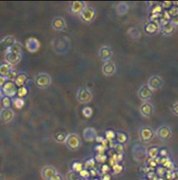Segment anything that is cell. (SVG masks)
I'll use <instances>...</instances> for the list:
<instances>
[{
  "mask_svg": "<svg viewBox=\"0 0 178 180\" xmlns=\"http://www.w3.org/2000/svg\"><path fill=\"white\" fill-rule=\"evenodd\" d=\"M159 28L160 27H159V26H157L155 23L153 22V23H149V24H147V25L145 26L144 30L147 33L153 34V33H156L157 30H158Z\"/></svg>",
  "mask_w": 178,
  "mask_h": 180,
  "instance_id": "obj_12",
  "label": "cell"
},
{
  "mask_svg": "<svg viewBox=\"0 0 178 180\" xmlns=\"http://www.w3.org/2000/svg\"><path fill=\"white\" fill-rule=\"evenodd\" d=\"M153 94V90L148 86H143L140 88L138 91V96L143 100H147L151 97Z\"/></svg>",
  "mask_w": 178,
  "mask_h": 180,
  "instance_id": "obj_6",
  "label": "cell"
},
{
  "mask_svg": "<svg viewBox=\"0 0 178 180\" xmlns=\"http://www.w3.org/2000/svg\"><path fill=\"white\" fill-rule=\"evenodd\" d=\"M105 136H106V139L111 141V140H112L113 138L115 137V134L113 131H111V130H109V131L106 132Z\"/></svg>",
  "mask_w": 178,
  "mask_h": 180,
  "instance_id": "obj_25",
  "label": "cell"
},
{
  "mask_svg": "<svg viewBox=\"0 0 178 180\" xmlns=\"http://www.w3.org/2000/svg\"><path fill=\"white\" fill-rule=\"evenodd\" d=\"M141 112L144 117H149L153 112L152 105L147 102L144 103L141 106Z\"/></svg>",
  "mask_w": 178,
  "mask_h": 180,
  "instance_id": "obj_7",
  "label": "cell"
},
{
  "mask_svg": "<svg viewBox=\"0 0 178 180\" xmlns=\"http://www.w3.org/2000/svg\"><path fill=\"white\" fill-rule=\"evenodd\" d=\"M128 9V5L126 3H122L120 4H119L118 6H117V13H118L119 14H126V12H127Z\"/></svg>",
  "mask_w": 178,
  "mask_h": 180,
  "instance_id": "obj_15",
  "label": "cell"
},
{
  "mask_svg": "<svg viewBox=\"0 0 178 180\" xmlns=\"http://www.w3.org/2000/svg\"><path fill=\"white\" fill-rule=\"evenodd\" d=\"M73 167L75 171H81L82 165H81V164H79V163H75V164L73 165Z\"/></svg>",
  "mask_w": 178,
  "mask_h": 180,
  "instance_id": "obj_31",
  "label": "cell"
},
{
  "mask_svg": "<svg viewBox=\"0 0 178 180\" xmlns=\"http://www.w3.org/2000/svg\"><path fill=\"white\" fill-rule=\"evenodd\" d=\"M79 93H81V94H83V96L78 98L79 100H81V101H83L82 103H88V101H90V100H91V98H92V96H91L90 93L87 91L86 90H81V91H79Z\"/></svg>",
  "mask_w": 178,
  "mask_h": 180,
  "instance_id": "obj_13",
  "label": "cell"
},
{
  "mask_svg": "<svg viewBox=\"0 0 178 180\" xmlns=\"http://www.w3.org/2000/svg\"><path fill=\"white\" fill-rule=\"evenodd\" d=\"M97 160L98 161H101V162H104L106 160V157L105 155H99L97 157Z\"/></svg>",
  "mask_w": 178,
  "mask_h": 180,
  "instance_id": "obj_34",
  "label": "cell"
},
{
  "mask_svg": "<svg viewBox=\"0 0 178 180\" xmlns=\"http://www.w3.org/2000/svg\"><path fill=\"white\" fill-rule=\"evenodd\" d=\"M67 180H80L79 179V176L76 172L70 171L67 174Z\"/></svg>",
  "mask_w": 178,
  "mask_h": 180,
  "instance_id": "obj_19",
  "label": "cell"
},
{
  "mask_svg": "<svg viewBox=\"0 0 178 180\" xmlns=\"http://www.w3.org/2000/svg\"><path fill=\"white\" fill-rule=\"evenodd\" d=\"M66 145L71 149H75L80 145V140L78 136L75 134H71L66 138Z\"/></svg>",
  "mask_w": 178,
  "mask_h": 180,
  "instance_id": "obj_4",
  "label": "cell"
},
{
  "mask_svg": "<svg viewBox=\"0 0 178 180\" xmlns=\"http://www.w3.org/2000/svg\"><path fill=\"white\" fill-rule=\"evenodd\" d=\"M51 180H62V177L60 173H57Z\"/></svg>",
  "mask_w": 178,
  "mask_h": 180,
  "instance_id": "obj_38",
  "label": "cell"
},
{
  "mask_svg": "<svg viewBox=\"0 0 178 180\" xmlns=\"http://www.w3.org/2000/svg\"><path fill=\"white\" fill-rule=\"evenodd\" d=\"M172 4L173 3L171 1H165L162 3V7L163 8H171Z\"/></svg>",
  "mask_w": 178,
  "mask_h": 180,
  "instance_id": "obj_28",
  "label": "cell"
},
{
  "mask_svg": "<svg viewBox=\"0 0 178 180\" xmlns=\"http://www.w3.org/2000/svg\"><path fill=\"white\" fill-rule=\"evenodd\" d=\"M54 22L55 23H57L56 24H53L54 26V28H56V29H58V30H61L63 28V26H65V24H61V23L62 24V23H64L63 21V20L61 18H56V19H55V20H54Z\"/></svg>",
  "mask_w": 178,
  "mask_h": 180,
  "instance_id": "obj_20",
  "label": "cell"
},
{
  "mask_svg": "<svg viewBox=\"0 0 178 180\" xmlns=\"http://www.w3.org/2000/svg\"><path fill=\"white\" fill-rule=\"evenodd\" d=\"M168 11V13H169V14L171 15V17L175 18V17L178 16V7H176V6L171 7V8H170V10Z\"/></svg>",
  "mask_w": 178,
  "mask_h": 180,
  "instance_id": "obj_21",
  "label": "cell"
},
{
  "mask_svg": "<svg viewBox=\"0 0 178 180\" xmlns=\"http://www.w3.org/2000/svg\"><path fill=\"white\" fill-rule=\"evenodd\" d=\"M56 174H57V172L54 166H46L41 170V176L45 180H51Z\"/></svg>",
  "mask_w": 178,
  "mask_h": 180,
  "instance_id": "obj_2",
  "label": "cell"
},
{
  "mask_svg": "<svg viewBox=\"0 0 178 180\" xmlns=\"http://www.w3.org/2000/svg\"><path fill=\"white\" fill-rule=\"evenodd\" d=\"M128 137L125 134H123V133H118L117 134V140L120 144H123L127 141Z\"/></svg>",
  "mask_w": 178,
  "mask_h": 180,
  "instance_id": "obj_18",
  "label": "cell"
},
{
  "mask_svg": "<svg viewBox=\"0 0 178 180\" xmlns=\"http://www.w3.org/2000/svg\"><path fill=\"white\" fill-rule=\"evenodd\" d=\"M166 171H167V169H165V168L164 167V166H158V167L156 169V174L157 175V177H162L163 178L165 176V173H166Z\"/></svg>",
  "mask_w": 178,
  "mask_h": 180,
  "instance_id": "obj_17",
  "label": "cell"
},
{
  "mask_svg": "<svg viewBox=\"0 0 178 180\" xmlns=\"http://www.w3.org/2000/svg\"><path fill=\"white\" fill-rule=\"evenodd\" d=\"M147 161H148L149 166H150V167H152V168L156 167V165H157V164H156V161H155V159H152V158H149Z\"/></svg>",
  "mask_w": 178,
  "mask_h": 180,
  "instance_id": "obj_29",
  "label": "cell"
},
{
  "mask_svg": "<svg viewBox=\"0 0 178 180\" xmlns=\"http://www.w3.org/2000/svg\"><path fill=\"white\" fill-rule=\"evenodd\" d=\"M173 5H175V6L177 7L178 6V2H173Z\"/></svg>",
  "mask_w": 178,
  "mask_h": 180,
  "instance_id": "obj_43",
  "label": "cell"
},
{
  "mask_svg": "<svg viewBox=\"0 0 178 180\" xmlns=\"http://www.w3.org/2000/svg\"><path fill=\"white\" fill-rule=\"evenodd\" d=\"M173 111H174V112L178 115V102L175 103L173 105Z\"/></svg>",
  "mask_w": 178,
  "mask_h": 180,
  "instance_id": "obj_35",
  "label": "cell"
},
{
  "mask_svg": "<svg viewBox=\"0 0 178 180\" xmlns=\"http://www.w3.org/2000/svg\"><path fill=\"white\" fill-rule=\"evenodd\" d=\"M96 149H97V151H99L100 154L105 151V147H104L103 145H98V146L96 147Z\"/></svg>",
  "mask_w": 178,
  "mask_h": 180,
  "instance_id": "obj_37",
  "label": "cell"
},
{
  "mask_svg": "<svg viewBox=\"0 0 178 180\" xmlns=\"http://www.w3.org/2000/svg\"><path fill=\"white\" fill-rule=\"evenodd\" d=\"M96 130L92 128H87L84 130V136L87 141H92L96 137Z\"/></svg>",
  "mask_w": 178,
  "mask_h": 180,
  "instance_id": "obj_10",
  "label": "cell"
},
{
  "mask_svg": "<svg viewBox=\"0 0 178 180\" xmlns=\"http://www.w3.org/2000/svg\"><path fill=\"white\" fill-rule=\"evenodd\" d=\"M175 30V26L171 24V22L168 23V24L163 26L162 27V33L165 35H170L173 33Z\"/></svg>",
  "mask_w": 178,
  "mask_h": 180,
  "instance_id": "obj_11",
  "label": "cell"
},
{
  "mask_svg": "<svg viewBox=\"0 0 178 180\" xmlns=\"http://www.w3.org/2000/svg\"><path fill=\"white\" fill-rule=\"evenodd\" d=\"M175 176H174V180H178V170H174Z\"/></svg>",
  "mask_w": 178,
  "mask_h": 180,
  "instance_id": "obj_41",
  "label": "cell"
},
{
  "mask_svg": "<svg viewBox=\"0 0 178 180\" xmlns=\"http://www.w3.org/2000/svg\"><path fill=\"white\" fill-rule=\"evenodd\" d=\"M159 153H160V151H159V149L156 147L150 148L148 151L149 157L152 159H156L158 157Z\"/></svg>",
  "mask_w": 178,
  "mask_h": 180,
  "instance_id": "obj_16",
  "label": "cell"
},
{
  "mask_svg": "<svg viewBox=\"0 0 178 180\" xmlns=\"http://www.w3.org/2000/svg\"><path fill=\"white\" fill-rule=\"evenodd\" d=\"M81 17H82V19L84 20L85 21H90L91 20L94 18L95 11L91 8H86L83 11Z\"/></svg>",
  "mask_w": 178,
  "mask_h": 180,
  "instance_id": "obj_9",
  "label": "cell"
},
{
  "mask_svg": "<svg viewBox=\"0 0 178 180\" xmlns=\"http://www.w3.org/2000/svg\"><path fill=\"white\" fill-rule=\"evenodd\" d=\"M162 11V5H156L152 9V14H161Z\"/></svg>",
  "mask_w": 178,
  "mask_h": 180,
  "instance_id": "obj_22",
  "label": "cell"
},
{
  "mask_svg": "<svg viewBox=\"0 0 178 180\" xmlns=\"http://www.w3.org/2000/svg\"><path fill=\"white\" fill-rule=\"evenodd\" d=\"M174 176H175V173H174V170H168L166 171L165 177L166 179L167 180H174Z\"/></svg>",
  "mask_w": 178,
  "mask_h": 180,
  "instance_id": "obj_23",
  "label": "cell"
},
{
  "mask_svg": "<svg viewBox=\"0 0 178 180\" xmlns=\"http://www.w3.org/2000/svg\"><path fill=\"white\" fill-rule=\"evenodd\" d=\"M170 21H171V24H173V25H178V16L172 18Z\"/></svg>",
  "mask_w": 178,
  "mask_h": 180,
  "instance_id": "obj_33",
  "label": "cell"
},
{
  "mask_svg": "<svg viewBox=\"0 0 178 180\" xmlns=\"http://www.w3.org/2000/svg\"><path fill=\"white\" fill-rule=\"evenodd\" d=\"M123 170V166L119 164H116L113 166V171L115 174L120 173Z\"/></svg>",
  "mask_w": 178,
  "mask_h": 180,
  "instance_id": "obj_24",
  "label": "cell"
},
{
  "mask_svg": "<svg viewBox=\"0 0 178 180\" xmlns=\"http://www.w3.org/2000/svg\"><path fill=\"white\" fill-rule=\"evenodd\" d=\"M92 180H98V179H92Z\"/></svg>",
  "mask_w": 178,
  "mask_h": 180,
  "instance_id": "obj_44",
  "label": "cell"
},
{
  "mask_svg": "<svg viewBox=\"0 0 178 180\" xmlns=\"http://www.w3.org/2000/svg\"><path fill=\"white\" fill-rule=\"evenodd\" d=\"M80 176L81 177L86 178V177H88L89 176H90V173H89L87 171H86V170H81V173H80Z\"/></svg>",
  "mask_w": 178,
  "mask_h": 180,
  "instance_id": "obj_32",
  "label": "cell"
},
{
  "mask_svg": "<svg viewBox=\"0 0 178 180\" xmlns=\"http://www.w3.org/2000/svg\"><path fill=\"white\" fill-rule=\"evenodd\" d=\"M102 180H111V177H110L108 174H105V175H104V177H102Z\"/></svg>",
  "mask_w": 178,
  "mask_h": 180,
  "instance_id": "obj_40",
  "label": "cell"
},
{
  "mask_svg": "<svg viewBox=\"0 0 178 180\" xmlns=\"http://www.w3.org/2000/svg\"><path fill=\"white\" fill-rule=\"evenodd\" d=\"M111 54H111V52L107 47H103V48L100 50V56H101L102 59L104 60L109 59V58L111 57Z\"/></svg>",
  "mask_w": 178,
  "mask_h": 180,
  "instance_id": "obj_14",
  "label": "cell"
},
{
  "mask_svg": "<svg viewBox=\"0 0 178 180\" xmlns=\"http://www.w3.org/2000/svg\"><path fill=\"white\" fill-rule=\"evenodd\" d=\"M162 85V80L160 77L154 75L151 77L148 81V87L151 90H156V89L161 88Z\"/></svg>",
  "mask_w": 178,
  "mask_h": 180,
  "instance_id": "obj_5",
  "label": "cell"
},
{
  "mask_svg": "<svg viewBox=\"0 0 178 180\" xmlns=\"http://www.w3.org/2000/svg\"><path fill=\"white\" fill-rule=\"evenodd\" d=\"M154 136V132L151 128H143L140 130V137L142 141L149 142L153 139Z\"/></svg>",
  "mask_w": 178,
  "mask_h": 180,
  "instance_id": "obj_3",
  "label": "cell"
},
{
  "mask_svg": "<svg viewBox=\"0 0 178 180\" xmlns=\"http://www.w3.org/2000/svg\"><path fill=\"white\" fill-rule=\"evenodd\" d=\"M162 19H164V20H167V21H169V20H171V15L169 14V13H168V11H164V12H162Z\"/></svg>",
  "mask_w": 178,
  "mask_h": 180,
  "instance_id": "obj_27",
  "label": "cell"
},
{
  "mask_svg": "<svg viewBox=\"0 0 178 180\" xmlns=\"http://www.w3.org/2000/svg\"><path fill=\"white\" fill-rule=\"evenodd\" d=\"M104 139H104L102 136H98V137H96V140H97V142H98V143H102Z\"/></svg>",
  "mask_w": 178,
  "mask_h": 180,
  "instance_id": "obj_42",
  "label": "cell"
},
{
  "mask_svg": "<svg viewBox=\"0 0 178 180\" xmlns=\"http://www.w3.org/2000/svg\"><path fill=\"white\" fill-rule=\"evenodd\" d=\"M162 18V14H152L150 16V20L154 21V20H157L158 18Z\"/></svg>",
  "mask_w": 178,
  "mask_h": 180,
  "instance_id": "obj_30",
  "label": "cell"
},
{
  "mask_svg": "<svg viewBox=\"0 0 178 180\" xmlns=\"http://www.w3.org/2000/svg\"><path fill=\"white\" fill-rule=\"evenodd\" d=\"M156 136L160 139L166 140L169 139L171 136V130L169 127L165 126H161L160 128H158L156 131Z\"/></svg>",
  "mask_w": 178,
  "mask_h": 180,
  "instance_id": "obj_1",
  "label": "cell"
},
{
  "mask_svg": "<svg viewBox=\"0 0 178 180\" xmlns=\"http://www.w3.org/2000/svg\"><path fill=\"white\" fill-rule=\"evenodd\" d=\"M114 149L118 154H122L123 151V146L122 144H116L114 145Z\"/></svg>",
  "mask_w": 178,
  "mask_h": 180,
  "instance_id": "obj_26",
  "label": "cell"
},
{
  "mask_svg": "<svg viewBox=\"0 0 178 180\" xmlns=\"http://www.w3.org/2000/svg\"><path fill=\"white\" fill-rule=\"evenodd\" d=\"M160 154L161 156H162V158H165L166 156H167V151L165 150V149H162L160 151Z\"/></svg>",
  "mask_w": 178,
  "mask_h": 180,
  "instance_id": "obj_36",
  "label": "cell"
},
{
  "mask_svg": "<svg viewBox=\"0 0 178 180\" xmlns=\"http://www.w3.org/2000/svg\"><path fill=\"white\" fill-rule=\"evenodd\" d=\"M109 170V166H107V165H104L102 166V172H103L104 173H106L107 171Z\"/></svg>",
  "mask_w": 178,
  "mask_h": 180,
  "instance_id": "obj_39",
  "label": "cell"
},
{
  "mask_svg": "<svg viewBox=\"0 0 178 180\" xmlns=\"http://www.w3.org/2000/svg\"><path fill=\"white\" fill-rule=\"evenodd\" d=\"M102 70H103V73L105 74L106 75H111L112 74L115 73V66L114 64L112 62H107L105 63V65L103 66V68H102Z\"/></svg>",
  "mask_w": 178,
  "mask_h": 180,
  "instance_id": "obj_8",
  "label": "cell"
}]
</instances>
